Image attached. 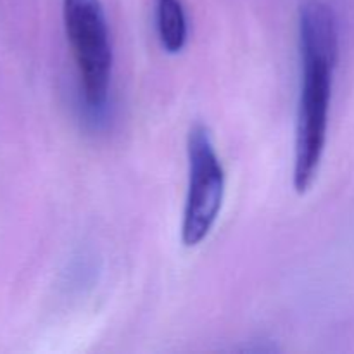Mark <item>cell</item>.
Returning <instances> with one entry per match:
<instances>
[{
  "label": "cell",
  "instance_id": "obj_4",
  "mask_svg": "<svg viewBox=\"0 0 354 354\" xmlns=\"http://www.w3.org/2000/svg\"><path fill=\"white\" fill-rule=\"evenodd\" d=\"M156 26L161 47L168 54H178L187 44V16L180 0L156 2Z\"/></svg>",
  "mask_w": 354,
  "mask_h": 354
},
{
  "label": "cell",
  "instance_id": "obj_1",
  "mask_svg": "<svg viewBox=\"0 0 354 354\" xmlns=\"http://www.w3.org/2000/svg\"><path fill=\"white\" fill-rule=\"evenodd\" d=\"M301 90L297 102L294 189L306 194L325 152L332 85L339 59V23L325 0H304L299 10Z\"/></svg>",
  "mask_w": 354,
  "mask_h": 354
},
{
  "label": "cell",
  "instance_id": "obj_2",
  "mask_svg": "<svg viewBox=\"0 0 354 354\" xmlns=\"http://www.w3.org/2000/svg\"><path fill=\"white\" fill-rule=\"evenodd\" d=\"M62 21L78 69L83 100L90 111H102L113 78V45L102 2L62 0Z\"/></svg>",
  "mask_w": 354,
  "mask_h": 354
},
{
  "label": "cell",
  "instance_id": "obj_3",
  "mask_svg": "<svg viewBox=\"0 0 354 354\" xmlns=\"http://www.w3.org/2000/svg\"><path fill=\"white\" fill-rule=\"evenodd\" d=\"M189 190L182 221V242L196 248L206 241L220 216L225 197V171L206 124H194L187 138Z\"/></svg>",
  "mask_w": 354,
  "mask_h": 354
}]
</instances>
